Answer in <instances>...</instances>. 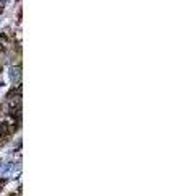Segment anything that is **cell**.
I'll use <instances>...</instances> for the list:
<instances>
[{"label":"cell","mask_w":186,"mask_h":196,"mask_svg":"<svg viewBox=\"0 0 186 196\" xmlns=\"http://www.w3.org/2000/svg\"><path fill=\"white\" fill-rule=\"evenodd\" d=\"M2 49H4V46H2V44H0V53H2Z\"/></svg>","instance_id":"cell-1"}]
</instances>
